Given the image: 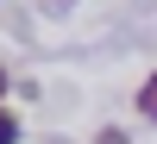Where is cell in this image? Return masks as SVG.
Listing matches in <instances>:
<instances>
[{
	"mask_svg": "<svg viewBox=\"0 0 157 144\" xmlns=\"http://www.w3.org/2000/svg\"><path fill=\"white\" fill-rule=\"evenodd\" d=\"M138 113L157 119V75H145V88H138Z\"/></svg>",
	"mask_w": 157,
	"mask_h": 144,
	"instance_id": "cell-1",
	"label": "cell"
},
{
	"mask_svg": "<svg viewBox=\"0 0 157 144\" xmlns=\"http://www.w3.org/2000/svg\"><path fill=\"white\" fill-rule=\"evenodd\" d=\"M0 144H19V119H13L6 107H0Z\"/></svg>",
	"mask_w": 157,
	"mask_h": 144,
	"instance_id": "cell-2",
	"label": "cell"
},
{
	"mask_svg": "<svg viewBox=\"0 0 157 144\" xmlns=\"http://www.w3.org/2000/svg\"><path fill=\"white\" fill-rule=\"evenodd\" d=\"M94 144H126V132H113V125H107V132H101Z\"/></svg>",
	"mask_w": 157,
	"mask_h": 144,
	"instance_id": "cell-3",
	"label": "cell"
},
{
	"mask_svg": "<svg viewBox=\"0 0 157 144\" xmlns=\"http://www.w3.org/2000/svg\"><path fill=\"white\" fill-rule=\"evenodd\" d=\"M0 94H6V69H0Z\"/></svg>",
	"mask_w": 157,
	"mask_h": 144,
	"instance_id": "cell-4",
	"label": "cell"
}]
</instances>
